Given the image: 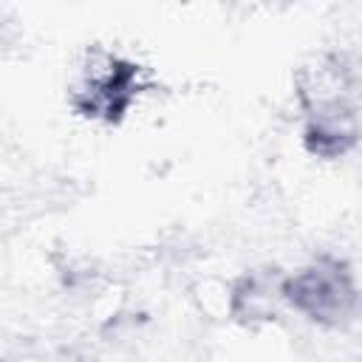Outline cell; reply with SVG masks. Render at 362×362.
<instances>
[{
  "mask_svg": "<svg viewBox=\"0 0 362 362\" xmlns=\"http://www.w3.org/2000/svg\"><path fill=\"white\" fill-rule=\"evenodd\" d=\"M280 294L303 314L320 322H337L354 303V286L339 263H314L294 274Z\"/></svg>",
  "mask_w": 362,
  "mask_h": 362,
  "instance_id": "cell-1",
  "label": "cell"
},
{
  "mask_svg": "<svg viewBox=\"0 0 362 362\" xmlns=\"http://www.w3.org/2000/svg\"><path fill=\"white\" fill-rule=\"evenodd\" d=\"M133 93H136V68L113 54H102L99 59H93L85 68L82 82L76 88L82 110L88 116H105V119L124 113Z\"/></svg>",
  "mask_w": 362,
  "mask_h": 362,
  "instance_id": "cell-2",
  "label": "cell"
}]
</instances>
